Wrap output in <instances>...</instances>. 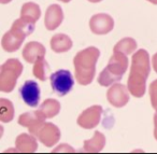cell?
Listing matches in <instances>:
<instances>
[{"label": "cell", "mask_w": 157, "mask_h": 154, "mask_svg": "<svg viewBox=\"0 0 157 154\" xmlns=\"http://www.w3.org/2000/svg\"><path fill=\"white\" fill-rule=\"evenodd\" d=\"M154 137L157 140V113L154 115Z\"/></svg>", "instance_id": "cell-25"}, {"label": "cell", "mask_w": 157, "mask_h": 154, "mask_svg": "<svg viewBox=\"0 0 157 154\" xmlns=\"http://www.w3.org/2000/svg\"><path fill=\"white\" fill-rule=\"evenodd\" d=\"M114 20L105 13H99L92 16L90 21V28L95 35H107L113 29Z\"/></svg>", "instance_id": "cell-10"}, {"label": "cell", "mask_w": 157, "mask_h": 154, "mask_svg": "<svg viewBox=\"0 0 157 154\" xmlns=\"http://www.w3.org/2000/svg\"><path fill=\"white\" fill-rule=\"evenodd\" d=\"M14 119V107L12 101L1 98L0 99V121L2 123H9Z\"/></svg>", "instance_id": "cell-20"}, {"label": "cell", "mask_w": 157, "mask_h": 154, "mask_svg": "<svg viewBox=\"0 0 157 154\" xmlns=\"http://www.w3.org/2000/svg\"><path fill=\"white\" fill-rule=\"evenodd\" d=\"M137 50V42L132 38H124L114 45L113 52H121L124 54H132Z\"/></svg>", "instance_id": "cell-21"}, {"label": "cell", "mask_w": 157, "mask_h": 154, "mask_svg": "<svg viewBox=\"0 0 157 154\" xmlns=\"http://www.w3.org/2000/svg\"><path fill=\"white\" fill-rule=\"evenodd\" d=\"M41 16L40 7L35 2H27L22 7L21 10V18L31 24H36Z\"/></svg>", "instance_id": "cell-19"}, {"label": "cell", "mask_w": 157, "mask_h": 154, "mask_svg": "<svg viewBox=\"0 0 157 154\" xmlns=\"http://www.w3.org/2000/svg\"><path fill=\"white\" fill-rule=\"evenodd\" d=\"M16 151L22 153H33L38 149V142L36 136L28 134H21L15 139Z\"/></svg>", "instance_id": "cell-15"}, {"label": "cell", "mask_w": 157, "mask_h": 154, "mask_svg": "<svg viewBox=\"0 0 157 154\" xmlns=\"http://www.w3.org/2000/svg\"><path fill=\"white\" fill-rule=\"evenodd\" d=\"M59 111H60V104L58 100L48 98V99L44 100L43 104L39 107V109L35 113L40 119L46 120L56 116L59 113Z\"/></svg>", "instance_id": "cell-14"}, {"label": "cell", "mask_w": 157, "mask_h": 154, "mask_svg": "<svg viewBox=\"0 0 157 154\" xmlns=\"http://www.w3.org/2000/svg\"><path fill=\"white\" fill-rule=\"evenodd\" d=\"M48 71V65L46 63L45 58L44 57H40L37 61L35 63V66L33 68V73L36 78H38L41 81L46 80V73Z\"/></svg>", "instance_id": "cell-22"}, {"label": "cell", "mask_w": 157, "mask_h": 154, "mask_svg": "<svg viewBox=\"0 0 157 154\" xmlns=\"http://www.w3.org/2000/svg\"><path fill=\"white\" fill-rule=\"evenodd\" d=\"M59 151H66V152H74V150H73V148L72 147H68L67 144H61V145H59V147H57L56 149L54 150V153L55 152H59Z\"/></svg>", "instance_id": "cell-24"}, {"label": "cell", "mask_w": 157, "mask_h": 154, "mask_svg": "<svg viewBox=\"0 0 157 154\" xmlns=\"http://www.w3.org/2000/svg\"><path fill=\"white\" fill-rule=\"evenodd\" d=\"M35 30V24H31L23 18H18L13 23L11 29L6 33L1 40L2 49L7 52H15L21 48L25 38Z\"/></svg>", "instance_id": "cell-3"}, {"label": "cell", "mask_w": 157, "mask_h": 154, "mask_svg": "<svg viewBox=\"0 0 157 154\" xmlns=\"http://www.w3.org/2000/svg\"><path fill=\"white\" fill-rule=\"evenodd\" d=\"M44 123V120L40 119L35 112H27L23 113L20 117H18V124L24 127H27L29 129L31 135L36 136V134L38 132L39 128L41 127V125Z\"/></svg>", "instance_id": "cell-16"}, {"label": "cell", "mask_w": 157, "mask_h": 154, "mask_svg": "<svg viewBox=\"0 0 157 154\" xmlns=\"http://www.w3.org/2000/svg\"><path fill=\"white\" fill-rule=\"evenodd\" d=\"M100 51L95 46H90L80 51L73 59L75 79L78 84L88 85L93 82L96 74V63Z\"/></svg>", "instance_id": "cell-2"}, {"label": "cell", "mask_w": 157, "mask_h": 154, "mask_svg": "<svg viewBox=\"0 0 157 154\" xmlns=\"http://www.w3.org/2000/svg\"><path fill=\"white\" fill-rule=\"evenodd\" d=\"M128 57L121 52H113L107 67L101 71L98 77V83L101 86H110L120 81L127 71Z\"/></svg>", "instance_id": "cell-4"}, {"label": "cell", "mask_w": 157, "mask_h": 154, "mask_svg": "<svg viewBox=\"0 0 157 154\" xmlns=\"http://www.w3.org/2000/svg\"><path fill=\"white\" fill-rule=\"evenodd\" d=\"M63 20V12L60 6L52 5L48 8L44 18V25L48 30H55L60 26Z\"/></svg>", "instance_id": "cell-12"}, {"label": "cell", "mask_w": 157, "mask_h": 154, "mask_svg": "<svg viewBox=\"0 0 157 154\" xmlns=\"http://www.w3.org/2000/svg\"><path fill=\"white\" fill-rule=\"evenodd\" d=\"M150 71V55L143 49L138 50L132 54L130 73L127 81V87L133 97L141 98L145 94L146 80Z\"/></svg>", "instance_id": "cell-1"}, {"label": "cell", "mask_w": 157, "mask_h": 154, "mask_svg": "<svg viewBox=\"0 0 157 154\" xmlns=\"http://www.w3.org/2000/svg\"><path fill=\"white\" fill-rule=\"evenodd\" d=\"M152 64H153V68H154V70L157 72V53L156 54H154V56H153Z\"/></svg>", "instance_id": "cell-26"}, {"label": "cell", "mask_w": 157, "mask_h": 154, "mask_svg": "<svg viewBox=\"0 0 157 154\" xmlns=\"http://www.w3.org/2000/svg\"><path fill=\"white\" fill-rule=\"evenodd\" d=\"M20 94L23 101L29 107H37L40 101V87L35 81H26L20 89Z\"/></svg>", "instance_id": "cell-11"}, {"label": "cell", "mask_w": 157, "mask_h": 154, "mask_svg": "<svg viewBox=\"0 0 157 154\" xmlns=\"http://www.w3.org/2000/svg\"><path fill=\"white\" fill-rule=\"evenodd\" d=\"M23 71V65L18 59L11 58L0 68V91L10 93L15 89L16 81Z\"/></svg>", "instance_id": "cell-5"}, {"label": "cell", "mask_w": 157, "mask_h": 154, "mask_svg": "<svg viewBox=\"0 0 157 154\" xmlns=\"http://www.w3.org/2000/svg\"><path fill=\"white\" fill-rule=\"evenodd\" d=\"M150 97L152 107L157 111V80L153 81L150 84Z\"/></svg>", "instance_id": "cell-23"}, {"label": "cell", "mask_w": 157, "mask_h": 154, "mask_svg": "<svg viewBox=\"0 0 157 154\" xmlns=\"http://www.w3.org/2000/svg\"><path fill=\"white\" fill-rule=\"evenodd\" d=\"M90 2H93V3H97V2H100V1H102V0H88Z\"/></svg>", "instance_id": "cell-28"}, {"label": "cell", "mask_w": 157, "mask_h": 154, "mask_svg": "<svg viewBox=\"0 0 157 154\" xmlns=\"http://www.w3.org/2000/svg\"><path fill=\"white\" fill-rule=\"evenodd\" d=\"M129 89L123 84L111 85L107 93L108 101L115 108H122L126 106L129 101Z\"/></svg>", "instance_id": "cell-9"}, {"label": "cell", "mask_w": 157, "mask_h": 154, "mask_svg": "<svg viewBox=\"0 0 157 154\" xmlns=\"http://www.w3.org/2000/svg\"><path fill=\"white\" fill-rule=\"evenodd\" d=\"M45 48L43 44L39 43V42H29L25 45L24 50H23V57L24 59L29 64H35L40 57L45 56Z\"/></svg>", "instance_id": "cell-13"}, {"label": "cell", "mask_w": 157, "mask_h": 154, "mask_svg": "<svg viewBox=\"0 0 157 154\" xmlns=\"http://www.w3.org/2000/svg\"><path fill=\"white\" fill-rule=\"evenodd\" d=\"M51 49L55 53L68 52L72 48V40L65 34H57L51 39Z\"/></svg>", "instance_id": "cell-18"}, {"label": "cell", "mask_w": 157, "mask_h": 154, "mask_svg": "<svg viewBox=\"0 0 157 154\" xmlns=\"http://www.w3.org/2000/svg\"><path fill=\"white\" fill-rule=\"evenodd\" d=\"M59 1H61V2H65V3H68V2H70L71 0H59Z\"/></svg>", "instance_id": "cell-30"}, {"label": "cell", "mask_w": 157, "mask_h": 154, "mask_svg": "<svg viewBox=\"0 0 157 154\" xmlns=\"http://www.w3.org/2000/svg\"><path fill=\"white\" fill-rule=\"evenodd\" d=\"M51 86L58 96H65L72 89L74 80L71 72L65 69L57 70L51 74Z\"/></svg>", "instance_id": "cell-6"}, {"label": "cell", "mask_w": 157, "mask_h": 154, "mask_svg": "<svg viewBox=\"0 0 157 154\" xmlns=\"http://www.w3.org/2000/svg\"><path fill=\"white\" fill-rule=\"evenodd\" d=\"M148 2L153 3V5H157V0H147Z\"/></svg>", "instance_id": "cell-29"}, {"label": "cell", "mask_w": 157, "mask_h": 154, "mask_svg": "<svg viewBox=\"0 0 157 154\" xmlns=\"http://www.w3.org/2000/svg\"><path fill=\"white\" fill-rule=\"evenodd\" d=\"M102 114V107L92 106L84 110L78 117V125L85 129H93L99 124Z\"/></svg>", "instance_id": "cell-8"}, {"label": "cell", "mask_w": 157, "mask_h": 154, "mask_svg": "<svg viewBox=\"0 0 157 154\" xmlns=\"http://www.w3.org/2000/svg\"><path fill=\"white\" fill-rule=\"evenodd\" d=\"M105 137L100 132H95L94 136L92 139L84 141L83 149L81 152H86V153H98L105 148Z\"/></svg>", "instance_id": "cell-17"}, {"label": "cell", "mask_w": 157, "mask_h": 154, "mask_svg": "<svg viewBox=\"0 0 157 154\" xmlns=\"http://www.w3.org/2000/svg\"><path fill=\"white\" fill-rule=\"evenodd\" d=\"M36 137L45 147L52 148L60 139V130H59V128L55 124L44 122L41 125V127L39 128L38 132L36 134Z\"/></svg>", "instance_id": "cell-7"}, {"label": "cell", "mask_w": 157, "mask_h": 154, "mask_svg": "<svg viewBox=\"0 0 157 154\" xmlns=\"http://www.w3.org/2000/svg\"><path fill=\"white\" fill-rule=\"evenodd\" d=\"M12 0H0V2L2 3V5H7V3L11 2Z\"/></svg>", "instance_id": "cell-27"}]
</instances>
